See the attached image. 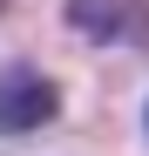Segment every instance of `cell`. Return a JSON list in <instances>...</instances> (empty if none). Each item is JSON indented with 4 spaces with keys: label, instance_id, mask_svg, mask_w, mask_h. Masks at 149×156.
<instances>
[{
    "label": "cell",
    "instance_id": "obj_2",
    "mask_svg": "<svg viewBox=\"0 0 149 156\" xmlns=\"http://www.w3.org/2000/svg\"><path fill=\"white\" fill-rule=\"evenodd\" d=\"M68 20L88 41H149V7L142 0H68Z\"/></svg>",
    "mask_w": 149,
    "mask_h": 156
},
{
    "label": "cell",
    "instance_id": "obj_1",
    "mask_svg": "<svg viewBox=\"0 0 149 156\" xmlns=\"http://www.w3.org/2000/svg\"><path fill=\"white\" fill-rule=\"evenodd\" d=\"M61 115V88L41 68H0V136H27Z\"/></svg>",
    "mask_w": 149,
    "mask_h": 156
}]
</instances>
